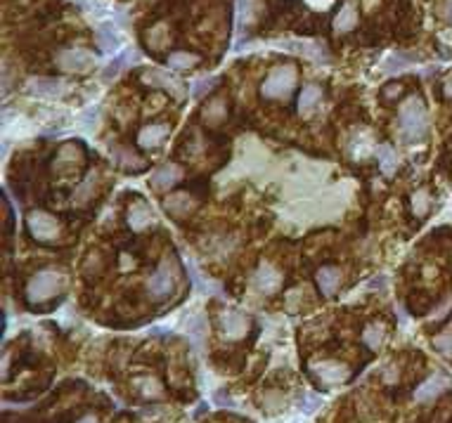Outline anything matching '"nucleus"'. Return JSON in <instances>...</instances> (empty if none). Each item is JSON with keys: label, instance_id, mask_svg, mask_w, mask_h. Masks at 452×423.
Listing matches in <instances>:
<instances>
[{"label": "nucleus", "instance_id": "f257e3e1", "mask_svg": "<svg viewBox=\"0 0 452 423\" xmlns=\"http://www.w3.org/2000/svg\"><path fill=\"white\" fill-rule=\"evenodd\" d=\"M398 130L405 142H422L429 135V111L419 95H410L398 107Z\"/></svg>", "mask_w": 452, "mask_h": 423}, {"label": "nucleus", "instance_id": "f03ea898", "mask_svg": "<svg viewBox=\"0 0 452 423\" xmlns=\"http://www.w3.org/2000/svg\"><path fill=\"white\" fill-rule=\"evenodd\" d=\"M299 81V69L294 64H277L263 81L261 95L266 99H286L296 88Z\"/></svg>", "mask_w": 452, "mask_h": 423}, {"label": "nucleus", "instance_id": "7ed1b4c3", "mask_svg": "<svg viewBox=\"0 0 452 423\" xmlns=\"http://www.w3.org/2000/svg\"><path fill=\"white\" fill-rule=\"evenodd\" d=\"M64 286V275L55 267H48V270H41L38 275H34L26 284V298L29 303H46L52 296H57Z\"/></svg>", "mask_w": 452, "mask_h": 423}, {"label": "nucleus", "instance_id": "20e7f679", "mask_svg": "<svg viewBox=\"0 0 452 423\" xmlns=\"http://www.w3.org/2000/svg\"><path fill=\"white\" fill-rule=\"evenodd\" d=\"M59 69L71 71V74H88L92 66H97V57L88 48H64L55 57Z\"/></svg>", "mask_w": 452, "mask_h": 423}, {"label": "nucleus", "instance_id": "39448f33", "mask_svg": "<svg viewBox=\"0 0 452 423\" xmlns=\"http://www.w3.org/2000/svg\"><path fill=\"white\" fill-rule=\"evenodd\" d=\"M173 286H175V267L166 258L157 267V272L147 279V293H150L154 300H164L173 293Z\"/></svg>", "mask_w": 452, "mask_h": 423}, {"label": "nucleus", "instance_id": "423d86ee", "mask_svg": "<svg viewBox=\"0 0 452 423\" xmlns=\"http://www.w3.org/2000/svg\"><path fill=\"white\" fill-rule=\"evenodd\" d=\"M26 227L36 242H55L59 237V222L46 210H31L26 215Z\"/></svg>", "mask_w": 452, "mask_h": 423}, {"label": "nucleus", "instance_id": "0eeeda50", "mask_svg": "<svg viewBox=\"0 0 452 423\" xmlns=\"http://www.w3.org/2000/svg\"><path fill=\"white\" fill-rule=\"evenodd\" d=\"M71 86L62 79H48V76H38V79L26 81V92L38 99H62L69 95Z\"/></svg>", "mask_w": 452, "mask_h": 423}, {"label": "nucleus", "instance_id": "6e6552de", "mask_svg": "<svg viewBox=\"0 0 452 423\" xmlns=\"http://www.w3.org/2000/svg\"><path fill=\"white\" fill-rule=\"evenodd\" d=\"M220 329H223V336L228 341H242L251 329V319L244 313H239V310L225 308L220 313Z\"/></svg>", "mask_w": 452, "mask_h": 423}, {"label": "nucleus", "instance_id": "1a4fd4ad", "mask_svg": "<svg viewBox=\"0 0 452 423\" xmlns=\"http://www.w3.org/2000/svg\"><path fill=\"white\" fill-rule=\"evenodd\" d=\"M279 46H284V50L301 55V57L311 59L317 64H327L329 62V52L324 48L322 41H308V38H291V41H282Z\"/></svg>", "mask_w": 452, "mask_h": 423}, {"label": "nucleus", "instance_id": "9d476101", "mask_svg": "<svg viewBox=\"0 0 452 423\" xmlns=\"http://www.w3.org/2000/svg\"><path fill=\"white\" fill-rule=\"evenodd\" d=\"M311 369H313V376H315L322 386H339V383H346L351 378L348 366L334 360L315 362V364H311Z\"/></svg>", "mask_w": 452, "mask_h": 423}, {"label": "nucleus", "instance_id": "9b49d317", "mask_svg": "<svg viewBox=\"0 0 452 423\" xmlns=\"http://www.w3.org/2000/svg\"><path fill=\"white\" fill-rule=\"evenodd\" d=\"M142 81L147 83V86H154V88H164V90H168L173 97H185L187 95V88L183 81H178L173 74H168L166 69H150L142 74Z\"/></svg>", "mask_w": 452, "mask_h": 423}, {"label": "nucleus", "instance_id": "f8f14e48", "mask_svg": "<svg viewBox=\"0 0 452 423\" xmlns=\"http://www.w3.org/2000/svg\"><path fill=\"white\" fill-rule=\"evenodd\" d=\"M253 286L258 288L261 293H275L279 286H282V272L277 270L273 263H261L253 275Z\"/></svg>", "mask_w": 452, "mask_h": 423}, {"label": "nucleus", "instance_id": "ddd939ff", "mask_svg": "<svg viewBox=\"0 0 452 423\" xmlns=\"http://www.w3.org/2000/svg\"><path fill=\"white\" fill-rule=\"evenodd\" d=\"M452 386V378L445 374H433L431 378L422 383V386L415 391V400L417 402H433L438 395H443L448 388Z\"/></svg>", "mask_w": 452, "mask_h": 423}, {"label": "nucleus", "instance_id": "4468645a", "mask_svg": "<svg viewBox=\"0 0 452 423\" xmlns=\"http://www.w3.org/2000/svg\"><path fill=\"white\" fill-rule=\"evenodd\" d=\"M81 159H83L81 147L76 142H69V144H64V147H59L57 157H55V161H52V170L55 173H67L71 168H76V166L81 164Z\"/></svg>", "mask_w": 452, "mask_h": 423}, {"label": "nucleus", "instance_id": "2eb2a0df", "mask_svg": "<svg viewBox=\"0 0 452 423\" xmlns=\"http://www.w3.org/2000/svg\"><path fill=\"white\" fill-rule=\"evenodd\" d=\"M315 279H317L320 293L329 298V296H334V293L339 291L344 275H341V270H339L336 265H324V267H320V270H317Z\"/></svg>", "mask_w": 452, "mask_h": 423}, {"label": "nucleus", "instance_id": "dca6fc26", "mask_svg": "<svg viewBox=\"0 0 452 423\" xmlns=\"http://www.w3.org/2000/svg\"><path fill=\"white\" fill-rule=\"evenodd\" d=\"M168 135H170V128L166 124H150L137 132V144L145 149H154L166 140Z\"/></svg>", "mask_w": 452, "mask_h": 423}, {"label": "nucleus", "instance_id": "f3484780", "mask_svg": "<svg viewBox=\"0 0 452 423\" xmlns=\"http://www.w3.org/2000/svg\"><path fill=\"white\" fill-rule=\"evenodd\" d=\"M185 333L192 341V345H195L197 353H202L204 336H206V319H204V315L199 313V310L185 317Z\"/></svg>", "mask_w": 452, "mask_h": 423}, {"label": "nucleus", "instance_id": "a211bd4d", "mask_svg": "<svg viewBox=\"0 0 452 423\" xmlns=\"http://www.w3.org/2000/svg\"><path fill=\"white\" fill-rule=\"evenodd\" d=\"M180 180H183V168H180L178 164L161 166V168L154 170V175H152V185L157 189H170L173 185H178Z\"/></svg>", "mask_w": 452, "mask_h": 423}, {"label": "nucleus", "instance_id": "6ab92c4d", "mask_svg": "<svg viewBox=\"0 0 452 423\" xmlns=\"http://www.w3.org/2000/svg\"><path fill=\"white\" fill-rule=\"evenodd\" d=\"M357 26V8L353 0H346L341 10L334 17V31L336 33H348Z\"/></svg>", "mask_w": 452, "mask_h": 423}, {"label": "nucleus", "instance_id": "aec40b11", "mask_svg": "<svg viewBox=\"0 0 452 423\" xmlns=\"http://www.w3.org/2000/svg\"><path fill=\"white\" fill-rule=\"evenodd\" d=\"M152 222H154V213H152V208L145 201H135L133 206H130V210H128L130 230L142 232V230H147Z\"/></svg>", "mask_w": 452, "mask_h": 423}, {"label": "nucleus", "instance_id": "412c9836", "mask_svg": "<svg viewBox=\"0 0 452 423\" xmlns=\"http://www.w3.org/2000/svg\"><path fill=\"white\" fill-rule=\"evenodd\" d=\"M374 157H377L379 161V168H382L384 175H393L395 170H398V166H400V159H398V154H395V149L391 147V144H377L374 147Z\"/></svg>", "mask_w": 452, "mask_h": 423}, {"label": "nucleus", "instance_id": "4be33fe9", "mask_svg": "<svg viewBox=\"0 0 452 423\" xmlns=\"http://www.w3.org/2000/svg\"><path fill=\"white\" fill-rule=\"evenodd\" d=\"M112 159L117 161V166H121L124 170H130V173H140L147 168V164L142 161L137 154H133L130 149H124V147H114L112 152Z\"/></svg>", "mask_w": 452, "mask_h": 423}, {"label": "nucleus", "instance_id": "5701e85b", "mask_svg": "<svg viewBox=\"0 0 452 423\" xmlns=\"http://www.w3.org/2000/svg\"><path fill=\"white\" fill-rule=\"evenodd\" d=\"M320 99H322V88L315 86V83H311V86H306L301 90V97H299V111L301 116H311L315 107L320 104Z\"/></svg>", "mask_w": 452, "mask_h": 423}, {"label": "nucleus", "instance_id": "b1692460", "mask_svg": "<svg viewBox=\"0 0 452 423\" xmlns=\"http://www.w3.org/2000/svg\"><path fill=\"white\" fill-rule=\"evenodd\" d=\"M166 210L173 218H185L187 213L192 210V197L187 192H175L166 199Z\"/></svg>", "mask_w": 452, "mask_h": 423}, {"label": "nucleus", "instance_id": "393cba45", "mask_svg": "<svg viewBox=\"0 0 452 423\" xmlns=\"http://www.w3.org/2000/svg\"><path fill=\"white\" fill-rule=\"evenodd\" d=\"M137 59V52L135 50H124L121 55H117V57L109 62L107 69L102 71V79L104 81H109V79H117V76L121 74V71L126 69V64H130V62H135Z\"/></svg>", "mask_w": 452, "mask_h": 423}, {"label": "nucleus", "instance_id": "a878e982", "mask_svg": "<svg viewBox=\"0 0 452 423\" xmlns=\"http://www.w3.org/2000/svg\"><path fill=\"white\" fill-rule=\"evenodd\" d=\"M384 338H386V326L382 322H372V324H367L365 331H362V343H365L369 350L382 348Z\"/></svg>", "mask_w": 452, "mask_h": 423}, {"label": "nucleus", "instance_id": "bb28decb", "mask_svg": "<svg viewBox=\"0 0 452 423\" xmlns=\"http://www.w3.org/2000/svg\"><path fill=\"white\" fill-rule=\"evenodd\" d=\"M263 14V3L261 0H242V10H239V21L242 26H251L261 19Z\"/></svg>", "mask_w": 452, "mask_h": 423}, {"label": "nucleus", "instance_id": "cd10ccee", "mask_svg": "<svg viewBox=\"0 0 452 423\" xmlns=\"http://www.w3.org/2000/svg\"><path fill=\"white\" fill-rule=\"evenodd\" d=\"M407 66H412V57H407L405 52H391L382 62V71L384 74H400Z\"/></svg>", "mask_w": 452, "mask_h": 423}, {"label": "nucleus", "instance_id": "c85d7f7f", "mask_svg": "<svg viewBox=\"0 0 452 423\" xmlns=\"http://www.w3.org/2000/svg\"><path fill=\"white\" fill-rule=\"evenodd\" d=\"M97 46H100L104 52H114L119 46H121V36L117 33L114 26H102L97 31Z\"/></svg>", "mask_w": 452, "mask_h": 423}, {"label": "nucleus", "instance_id": "c756f323", "mask_svg": "<svg viewBox=\"0 0 452 423\" xmlns=\"http://www.w3.org/2000/svg\"><path fill=\"white\" fill-rule=\"evenodd\" d=\"M197 62H199V57H197L195 52H185V50H178V52H170L168 55L166 66H168V69L180 71V69H190V66H195Z\"/></svg>", "mask_w": 452, "mask_h": 423}, {"label": "nucleus", "instance_id": "7c9ffc66", "mask_svg": "<svg viewBox=\"0 0 452 423\" xmlns=\"http://www.w3.org/2000/svg\"><path fill=\"white\" fill-rule=\"evenodd\" d=\"M429 210H431V192H429V189H417V192L412 194V213H415L417 218H424Z\"/></svg>", "mask_w": 452, "mask_h": 423}, {"label": "nucleus", "instance_id": "2f4dec72", "mask_svg": "<svg viewBox=\"0 0 452 423\" xmlns=\"http://www.w3.org/2000/svg\"><path fill=\"white\" fill-rule=\"evenodd\" d=\"M225 114H228V109H225L223 99H213L211 104H206V107H204V121H206V124H211V126L223 124Z\"/></svg>", "mask_w": 452, "mask_h": 423}, {"label": "nucleus", "instance_id": "473e14b6", "mask_svg": "<svg viewBox=\"0 0 452 423\" xmlns=\"http://www.w3.org/2000/svg\"><path fill=\"white\" fill-rule=\"evenodd\" d=\"M168 41H170V31L166 24H157L147 33V43H150L152 50H164L168 46Z\"/></svg>", "mask_w": 452, "mask_h": 423}, {"label": "nucleus", "instance_id": "72a5a7b5", "mask_svg": "<svg viewBox=\"0 0 452 423\" xmlns=\"http://www.w3.org/2000/svg\"><path fill=\"white\" fill-rule=\"evenodd\" d=\"M433 348L438 350L443 357H452V326H448L445 331H440L438 336H433Z\"/></svg>", "mask_w": 452, "mask_h": 423}, {"label": "nucleus", "instance_id": "f704fd0d", "mask_svg": "<svg viewBox=\"0 0 452 423\" xmlns=\"http://www.w3.org/2000/svg\"><path fill=\"white\" fill-rule=\"evenodd\" d=\"M218 83V79L216 76H208V79H199V81H195L192 83V88H190V92H192V97H204V92H208L211 90L213 86H216Z\"/></svg>", "mask_w": 452, "mask_h": 423}, {"label": "nucleus", "instance_id": "c9c22d12", "mask_svg": "<svg viewBox=\"0 0 452 423\" xmlns=\"http://www.w3.org/2000/svg\"><path fill=\"white\" fill-rule=\"evenodd\" d=\"M95 177H97L95 173H90V175L86 177V182H83V185H81L79 189H76L74 199H76V201H79V204H86V201H88V194H90L92 185H95Z\"/></svg>", "mask_w": 452, "mask_h": 423}, {"label": "nucleus", "instance_id": "e433bc0d", "mask_svg": "<svg viewBox=\"0 0 452 423\" xmlns=\"http://www.w3.org/2000/svg\"><path fill=\"white\" fill-rule=\"evenodd\" d=\"M95 124H97V109L92 111V109H88L83 116H81V128L83 130H92L95 128Z\"/></svg>", "mask_w": 452, "mask_h": 423}, {"label": "nucleus", "instance_id": "4c0bfd02", "mask_svg": "<svg viewBox=\"0 0 452 423\" xmlns=\"http://www.w3.org/2000/svg\"><path fill=\"white\" fill-rule=\"evenodd\" d=\"M386 286H389V277L386 275H377L367 282V288H377V291H384Z\"/></svg>", "mask_w": 452, "mask_h": 423}, {"label": "nucleus", "instance_id": "58836bf2", "mask_svg": "<svg viewBox=\"0 0 452 423\" xmlns=\"http://www.w3.org/2000/svg\"><path fill=\"white\" fill-rule=\"evenodd\" d=\"M450 308H452V296H450L448 300H445V303L440 305L438 310H435V315H431V319H440V317H445V315H448V310H450Z\"/></svg>", "mask_w": 452, "mask_h": 423}, {"label": "nucleus", "instance_id": "ea45409f", "mask_svg": "<svg viewBox=\"0 0 452 423\" xmlns=\"http://www.w3.org/2000/svg\"><path fill=\"white\" fill-rule=\"evenodd\" d=\"M306 400H308V402H306V407H303V409H306L308 414H311V411H315L320 404H322V400H320V397H313V395H306Z\"/></svg>", "mask_w": 452, "mask_h": 423}, {"label": "nucleus", "instance_id": "a19ab883", "mask_svg": "<svg viewBox=\"0 0 452 423\" xmlns=\"http://www.w3.org/2000/svg\"><path fill=\"white\" fill-rule=\"evenodd\" d=\"M306 3L311 5V8H315V10H327L334 0H306Z\"/></svg>", "mask_w": 452, "mask_h": 423}, {"label": "nucleus", "instance_id": "79ce46f5", "mask_svg": "<svg viewBox=\"0 0 452 423\" xmlns=\"http://www.w3.org/2000/svg\"><path fill=\"white\" fill-rule=\"evenodd\" d=\"M440 14H443L445 21H452V0H445L443 8H440Z\"/></svg>", "mask_w": 452, "mask_h": 423}, {"label": "nucleus", "instance_id": "37998d69", "mask_svg": "<svg viewBox=\"0 0 452 423\" xmlns=\"http://www.w3.org/2000/svg\"><path fill=\"white\" fill-rule=\"evenodd\" d=\"M398 381V369L395 366H389V371H386V383H393Z\"/></svg>", "mask_w": 452, "mask_h": 423}, {"label": "nucleus", "instance_id": "c03bdc74", "mask_svg": "<svg viewBox=\"0 0 452 423\" xmlns=\"http://www.w3.org/2000/svg\"><path fill=\"white\" fill-rule=\"evenodd\" d=\"M443 92H445V97H452V76H450V79H445V83H443Z\"/></svg>", "mask_w": 452, "mask_h": 423}, {"label": "nucleus", "instance_id": "a18cd8bd", "mask_svg": "<svg viewBox=\"0 0 452 423\" xmlns=\"http://www.w3.org/2000/svg\"><path fill=\"white\" fill-rule=\"evenodd\" d=\"M400 92V86H395V88H389L386 90V97H393V95H398Z\"/></svg>", "mask_w": 452, "mask_h": 423}, {"label": "nucleus", "instance_id": "49530a36", "mask_svg": "<svg viewBox=\"0 0 452 423\" xmlns=\"http://www.w3.org/2000/svg\"><path fill=\"white\" fill-rule=\"evenodd\" d=\"M79 423H97V419L92 414H88V416H83V419H81Z\"/></svg>", "mask_w": 452, "mask_h": 423}]
</instances>
